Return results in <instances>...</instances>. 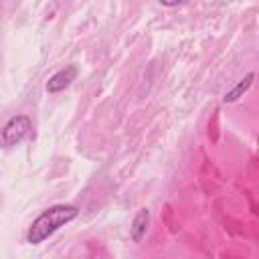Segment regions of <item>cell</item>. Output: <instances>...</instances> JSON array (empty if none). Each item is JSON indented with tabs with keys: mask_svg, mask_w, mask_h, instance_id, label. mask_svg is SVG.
<instances>
[{
	"mask_svg": "<svg viewBox=\"0 0 259 259\" xmlns=\"http://www.w3.org/2000/svg\"><path fill=\"white\" fill-rule=\"evenodd\" d=\"M77 214H79V208L73 206V204H55V206H49L28 227L26 241L30 245L42 243L53 233H57L61 227H65L67 223H71L73 219H77Z\"/></svg>",
	"mask_w": 259,
	"mask_h": 259,
	"instance_id": "1",
	"label": "cell"
},
{
	"mask_svg": "<svg viewBox=\"0 0 259 259\" xmlns=\"http://www.w3.org/2000/svg\"><path fill=\"white\" fill-rule=\"evenodd\" d=\"M32 132V123L28 115H14L10 117L2 130H0V148H14L18 146L22 140L28 138V134Z\"/></svg>",
	"mask_w": 259,
	"mask_h": 259,
	"instance_id": "2",
	"label": "cell"
},
{
	"mask_svg": "<svg viewBox=\"0 0 259 259\" xmlns=\"http://www.w3.org/2000/svg\"><path fill=\"white\" fill-rule=\"evenodd\" d=\"M77 77V67L75 65H67L63 69H59L57 73H53L47 81V91L49 93H59L63 89H67Z\"/></svg>",
	"mask_w": 259,
	"mask_h": 259,
	"instance_id": "3",
	"label": "cell"
},
{
	"mask_svg": "<svg viewBox=\"0 0 259 259\" xmlns=\"http://www.w3.org/2000/svg\"><path fill=\"white\" fill-rule=\"evenodd\" d=\"M148 225H150V210L148 208H140L138 214L134 217L132 221V227H130V233H132V239L136 243H140L148 231Z\"/></svg>",
	"mask_w": 259,
	"mask_h": 259,
	"instance_id": "4",
	"label": "cell"
},
{
	"mask_svg": "<svg viewBox=\"0 0 259 259\" xmlns=\"http://www.w3.org/2000/svg\"><path fill=\"white\" fill-rule=\"evenodd\" d=\"M253 79H255V73H247L241 81H237V85H235L233 89H229V91L225 93L223 101H225V103H233V101H237L239 97H243V95L249 91V87L253 85Z\"/></svg>",
	"mask_w": 259,
	"mask_h": 259,
	"instance_id": "5",
	"label": "cell"
},
{
	"mask_svg": "<svg viewBox=\"0 0 259 259\" xmlns=\"http://www.w3.org/2000/svg\"><path fill=\"white\" fill-rule=\"evenodd\" d=\"M162 6H178V4H182L184 0H158Z\"/></svg>",
	"mask_w": 259,
	"mask_h": 259,
	"instance_id": "6",
	"label": "cell"
}]
</instances>
